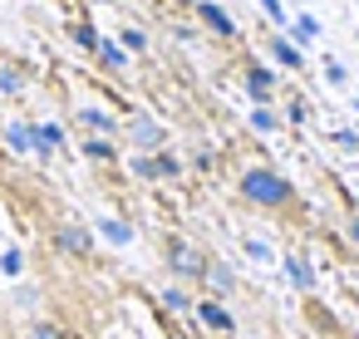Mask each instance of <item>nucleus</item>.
Segmentation results:
<instances>
[{"label":"nucleus","mask_w":359,"mask_h":339,"mask_svg":"<svg viewBox=\"0 0 359 339\" xmlns=\"http://www.w3.org/2000/svg\"><path fill=\"white\" fill-rule=\"evenodd\" d=\"M236 192H241L246 207H261V212H276V207H290L295 202V187L276 167H246L241 182H236Z\"/></svg>","instance_id":"obj_1"},{"label":"nucleus","mask_w":359,"mask_h":339,"mask_svg":"<svg viewBox=\"0 0 359 339\" xmlns=\"http://www.w3.org/2000/svg\"><path fill=\"white\" fill-rule=\"evenodd\" d=\"M163 256H168V270L177 275V280H202L207 275V251L197 246V241H187V236H168V246H163Z\"/></svg>","instance_id":"obj_2"},{"label":"nucleus","mask_w":359,"mask_h":339,"mask_svg":"<svg viewBox=\"0 0 359 339\" xmlns=\"http://www.w3.org/2000/svg\"><path fill=\"white\" fill-rule=\"evenodd\" d=\"M128 138H133L138 148H163V143H168V128L153 123V118H133V123H128Z\"/></svg>","instance_id":"obj_3"},{"label":"nucleus","mask_w":359,"mask_h":339,"mask_svg":"<svg viewBox=\"0 0 359 339\" xmlns=\"http://www.w3.org/2000/svg\"><path fill=\"white\" fill-rule=\"evenodd\" d=\"M133 172H138V177H177L182 167H177V158H168V153H148V158L133 162Z\"/></svg>","instance_id":"obj_4"},{"label":"nucleus","mask_w":359,"mask_h":339,"mask_svg":"<svg viewBox=\"0 0 359 339\" xmlns=\"http://www.w3.org/2000/svg\"><path fill=\"white\" fill-rule=\"evenodd\" d=\"M197 20H202V25H212V30H217V35H226V40L236 35V20H231L222 6H212V0H197Z\"/></svg>","instance_id":"obj_5"},{"label":"nucleus","mask_w":359,"mask_h":339,"mask_svg":"<svg viewBox=\"0 0 359 339\" xmlns=\"http://www.w3.org/2000/svg\"><path fill=\"white\" fill-rule=\"evenodd\" d=\"M55 246H60L65 256H89V246H94V241H89V231H84V226H60V231H55Z\"/></svg>","instance_id":"obj_6"},{"label":"nucleus","mask_w":359,"mask_h":339,"mask_svg":"<svg viewBox=\"0 0 359 339\" xmlns=\"http://www.w3.org/2000/svg\"><path fill=\"white\" fill-rule=\"evenodd\" d=\"M202 280H207V285H212L217 295H231V290H236V275H231L226 265H217V261L207 265V275H202Z\"/></svg>","instance_id":"obj_7"},{"label":"nucleus","mask_w":359,"mask_h":339,"mask_svg":"<svg viewBox=\"0 0 359 339\" xmlns=\"http://www.w3.org/2000/svg\"><path fill=\"white\" fill-rule=\"evenodd\" d=\"M197 314H202V319H207L212 329H236V324H231V314H226V310H222L217 300H202V305H197Z\"/></svg>","instance_id":"obj_8"},{"label":"nucleus","mask_w":359,"mask_h":339,"mask_svg":"<svg viewBox=\"0 0 359 339\" xmlns=\"http://www.w3.org/2000/svg\"><path fill=\"white\" fill-rule=\"evenodd\" d=\"M79 123L94 128V133H118V123H114L109 113H99V109H79Z\"/></svg>","instance_id":"obj_9"},{"label":"nucleus","mask_w":359,"mask_h":339,"mask_svg":"<svg viewBox=\"0 0 359 339\" xmlns=\"http://www.w3.org/2000/svg\"><path fill=\"white\" fill-rule=\"evenodd\" d=\"M94 55H99L109 69H123V64H128V55H123L118 45H109V40H99V50H94Z\"/></svg>","instance_id":"obj_10"},{"label":"nucleus","mask_w":359,"mask_h":339,"mask_svg":"<svg viewBox=\"0 0 359 339\" xmlns=\"http://www.w3.org/2000/svg\"><path fill=\"white\" fill-rule=\"evenodd\" d=\"M246 84H251L256 99H271V84H276V79H271L266 69H246Z\"/></svg>","instance_id":"obj_11"},{"label":"nucleus","mask_w":359,"mask_h":339,"mask_svg":"<svg viewBox=\"0 0 359 339\" xmlns=\"http://www.w3.org/2000/svg\"><path fill=\"white\" fill-rule=\"evenodd\" d=\"M69 35H74V45H79V50H89V55L99 50V35H94V25H69Z\"/></svg>","instance_id":"obj_12"},{"label":"nucleus","mask_w":359,"mask_h":339,"mask_svg":"<svg viewBox=\"0 0 359 339\" xmlns=\"http://www.w3.org/2000/svg\"><path fill=\"white\" fill-rule=\"evenodd\" d=\"M290 280H295V285H300V290H310V285H315V275H310V265H305V261H300V256H295V261H290Z\"/></svg>","instance_id":"obj_13"},{"label":"nucleus","mask_w":359,"mask_h":339,"mask_svg":"<svg viewBox=\"0 0 359 339\" xmlns=\"http://www.w3.org/2000/svg\"><path fill=\"white\" fill-rule=\"evenodd\" d=\"M104 236H109V241H133L128 221H104Z\"/></svg>","instance_id":"obj_14"},{"label":"nucleus","mask_w":359,"mask_h":339,"mask_svg":"<svg viewBox=\"0 0 359 339\" xmlns=\"http://www.w3.org/2000/svg\"><path fill=\"white\" fill-rule=\"evenodd\" d=\"M0 94H20V74L15 69H0Z\"/></svg>","instance_id":"obj_15"},{"label":"nucleus","mask_w":359,"mask_h":339,"mask_svg":"<svg viewBox=\"0 0 359 339\" xmlns=\"http://www.w3.org/2000/svg\"><path fill=\"white\" fill-rule=\"evenodd\" d=\"M276 55H280V64H290V69H300V55H295V45H285V40H280V45H276Z\"/></svg>","instance_id":"obj_16"},{"label":"nucleus","mask_w":359,"mask_h":339,"mask_svg":"<svg viewBox=\"0 0 359 339\" xmlns=\"http://www.w3.org/2000/svg\"><path fill=\"white\" fill-rule=\"evenodd\" d=\"M123 45H128V50H148V35H143V30H123Z\"/></svg>","instance_id":"obj_17"},{"label":"nucleus","mask_w":359,"mask_h":339,"mask_svg":"<svg viewBox=\"0 0 359 339\" xmlns=\"http://www.w3.org/2000/svg\"><path fill=\"white\" fill-rule=\"evenodd\" d=\"M251 123L266 133V128H276V113H271V109H256V113H251Z\"/></svg>","instance_id":"obj_18"},{"label":"nucleus","mask_w":359,"mask_h":339,"mask_svg":"<svg viewBox=\"0 0 359 339\" xmlns=\"http://www.w3.org/2000/svg\"><path fill=\"white\" fill-rule=\"evenodd\" d=\"M84 153H89V158H99V162H109V158H114V148H109V143H84Z\"/></svg>","instance_id":"obj_19"},{"label":"nucleus","mask_w":359,"mask_h":339,"mask_svg":"<svg viewBox=\"0 0 359 339\" xmlns=\"http://www.w3.org/2000/svg\"><path fill=\"white\" fill-rule=\"evenodd\" d=\"M30 339H60V329H55V324H35Z\"/></svg>","instance_id":"obj_20"},{"label":"nucleus","mask_w":359,"mask_h":339,"mask_svg":"<svg viewBox=\"0 0 359 339\" xmlns=\"http://www.w3.org/2000/svg\"><path fill=\"white\" fill-rule=\"evenodd\" d=\"M163 300H168V305H172V310H187V295H182V290H168V295H163Z\"/></svg>","instance_id":"obj_21"},{"label":"nucleus","mask_w":359,"mask_h":339,"mask_svg":"<svg viewBox=\"0 0 359 339\" xmlns=\"http://www.w3.org/2000/svg\"><path fill=\"white\" fill-rule=\"evenodd\" d=\"M349 236H354V241H359V216H354V226H349Z\"/></svg>","instance_id":"obj_22"}]
</instances>
